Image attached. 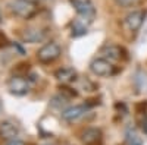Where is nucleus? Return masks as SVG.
I'll list each match as a JSON object with an SVG mask.
<instances>
[{
	"instance_id": "nucleus-7",
	"label": "nucleus",
	"mask_w": 147,
	"mask_h": 145,
	"mask_svg": "<svg viewBox=\"0 0 147 145\" xmlns=\"http://www.w3.org/2000/svg\"><path fill=\"white\" fill-rule=\"evenodd\" d=\"M88 112L87 106H71L62 112V119L66 122H75Z\"/></svg>"
},
{
	"instance_id": "nucleus-14",
	"label": "nucleus",
	"mask_w": 147,
	"mask_h": 145,
	"mask_svg": "<svg viewBox=\"0 0 147 145\" xmlns=\"http://www.w3.org/2000/svg\"><path fill=\"white\" fill-rule=\"evenodd\" d=\"M115 2L122 7H129V6H134L136 3H138V0H115Z\"/></svg>"
},
{
	"instance_id": "nucleus-1",
	"label": "nucleus",
	"mask_w": 147,
	"mask_h": 145,
	"mask_svg": "<svg viewBox=\"0 0 147 145\" xmlns=\"http://www.w3.org/2000/svg\"><path fill=\"white\" fill-rule=\"evenodd\" d=\"M9 9L22 19H30L38 12V7L32 0H9Z\"/></svg>"
},
{
	"instance_id": "nucleus-13",
	"label": "nucleus",
	"mask_w": 147,
	"mask_h": 145,
	"mask_svg": "<svg viewBox=\"0 0 147 145\" xmlns=\"http://www.w3.org/2000/svg\"><path fill=\"white\" fill-rule=\"evenodd\" d=\"M127 145H143V141L136 132H128L127 134Z\"/></svg>"
},
{
	"instance_id": "nucleus-4",
	"label": "nucleus",
	"mask_w": 147,
	"mask_h": 145,
	"mask_svg": "<svg viewBox=\"0 0 147 145\" xmlns=\"http://www.w3.org/2000/svg\"><path fill=\"white\" fill-rule=\"evenodd\" d=\"M90 70L97 76H109V75H112L115 72L112 63H110L107 59H105V57H97V59L91 60Z\"/></svg>"
},
{
	"instance_id": "nucleus-5",
	"label": "nucleus",
	"mask_w": 147,
	"mask_h": 145,
	"mask_svg": "<svg viewBox=\"0 0 147 145\" xmlns=\"http://www.w3.org/2000/svg\"><path fill=\"white\" fill-rule=\"evenodd\" d=\"M7 88L10 91V94L15 95H25L30 92V82L24 78V76H12L7 81Z\"/></svg>"
},
{
	"instance_id": "nucleus-16",
	"label": "nucleus",
	"mask_w": 147,
	"mask_h": 145,
	"mask_svg": "<svg viewBox=\"0 0 147 145\" xmlns=\"http://www.w3.org/2000/svg\"><path fill=\"white\" fill-rule=\"evenodd\" d=\"M141 129L144 134H147V114L143 116V120H141Z\"/></svg>"
},
{
	"instance_id": "nucleus-11",
	"label": "nucleus",
	"mask_w": 147,
	"mask_h": 145,
	"mask_svg": "<svg viewBox=\"0 0 147 145\" xmlns=\"http://www.w3.org/2000/svg\"><path fill=\"white\" fill-rule=\"evenodd\" d=\"M102 54L107 60H119L122 56V48L118 45H105L102 48Z\"/></svg>"
},
{
	"instance_id": "nucleus-2",
	"label": "nucleus",
	"mask_w": 147,
	"mask_h": 145,
	"mask_svg": "<svg viewBox=\"0 0 147 145\" xmlns=\"http://www.w3.org/2000/svg\"><path fill=\"white\" fill-rule=\"evenodd\" d=\"M71 3L75 7L77 13H78V21L82 23H91L94 16H96V9L90 0H71Z\"/></svg>"
},
{
	"instance_id": "nucleus-15",
	"label": "nucleus",
	"mask_w": 147,
	"mask_h": 145,
	"mask_svg": "<svg viewBox=\"0 0 147 145\" xmlns=\"http://www.w3.org/2000/svg\"><path fill=\"white\" fill-rule=\"evenodd\" d=\"M5 145H25V142H24V141H19V139H10V141H7Z\"/></svg>"
},
{
	"instance_id": "nucleus-10",
	"label": "nucleus",
	"mask_w": 147,
	"mask_h": 145,
	"mask_svg": "<svg viewBox=\"0 0 147 145\" xmlns=\"http://www.w3.org/2000/svg\"><path fill=\"white\" fill-rule=\"evenodd\" d=\"M55 76H56V79H57L59 82L69 84V82H74V81L77 79V72L74 70L72 67H62V69L56 70Z\"/></svg>"
},
{
	"instance_id": "nucleus-8",
	"label": "nucleus",
	"mask_w": 147,
	"mask_h": 145,
	"mask_svg": "<svg viewBox=\"0 0 147 145\" xmlns=\"http://www.w3.org/2000/svg\"><path fill=\"white\" fill-rule=\"evenodd\" d=\"M19 134V128L9 122V120H5V122H0V139L3 141H10L15 139Z\"/></svg>"
},
{
	"instance_id": "nucleus-6",
	"label": "nucleus",
	"mask_w": 147,
	"mask_h": 145,
	"mask_svg": "<svg viewBox=\"0 0 147 145\" xmlns=\"http://www.w3.org/2000/svg\"><path fill=\"white\" fill-rule=\"evenodd\" d=\"M144 18H146V12L144 10H132L131 13L127 15L125 18V27L132 31V32H136L141 28L143 25V22H144Z\"/></svg>"
},
{
	"instance_id": "nucleus-3",
	"label": "nucleus",
	"mask_w": 147,
	"mask_h": 145,
	"mask_svg": "<svg viewBox=\"0 0 147 145\" xmlns=\"http://www.w3.org/2000/svg\"><path fill=\"white\" fill-rule=\"evenodd\" d=\"M60 54H62V48L57 43H47L37 51V59H38V62L47 65L57 60Z\"/></svg>"
},
{
	"instance_id": "nucleus-9",
	"label": "nucleus",
	"mask_w": 147,
	"mask_h": 145,
	"mask_svg": "<svg viewBox=\"0 0 147 145\" xmlns=\"http://www.w3.org/2000/svg\"><path fill=\"white\" fill-rule=\"evenodd\" d=\"M81 141L84 145H97L102 141V132L100 129H96V128H88L82 132L81 135Z\"/></svg>"
},
{
	"instance_id": "nucleus-12",
	"label": "nucleus",
	"mask_w": 147,
	"mask_h": 145,
	"mask_svg": "<svg viewBox=\"0 0 147 145\" xmlns=\"http://www.w3.org/2000/svg\"><path fill=\"white\" fill-rule=\"evenodd\" d=\"M25 41H30V43H37V41H41L44 38V34L40 31V29H27V32L22 35Z\"/></svg>"
}]
</instances>
